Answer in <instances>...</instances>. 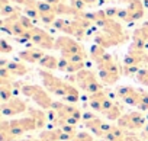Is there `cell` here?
<instances>
[{"label": "cell", "mask_w": 148, "mask_h": 141, "mask_svg": "<svg viewBox=\"0 0 148 141\" xmlns=\"http://www.w3.org/2000/svg\"><path fill=\"white\" fill-rule=\"evenodd\" d=\"M105 54H106V51H105L103 47H100V45H97V44H93V45H92V48H90V58L93 60L95 64L99 63V61L103 58Z\"/></svg>", "instance_id": "obj_25"}, {"label": "cell", "mask_w": 148, "mask_h": 141, "mask_svg": "<svg viewBox=\"0 0 148 141\" xmlns=\"http://www.w3.org/2000/svg\"><path fill=\"white\" fill-rule=\"evenodd\" d=\"M61 128H49V129H44L39 134V138L42 141H61Z\"/></svg>", "instance_id": "obj_20"}, {"label": "cell", "mask_w": 148, "mask_h": 141, "mask_svg": "<svg viewBox=\"0 0 148 141\" xmlns=\"http://www.w3.org/2000/svg\"><path fill=\"white\" fill-rule=\"evenodd\" d=\"M145 50H136L129 47L126 55L123 57V65H142L145 60Z\"/></svg>", "instance_id": "obj_10"}, {"label": "cell", "mask_w": 148, "mask_h": 141, "mask_svg": "<svg viewBox=\"0 0 148 141\" xmlns=\"http://www.w3.org/2000/svg\"><path fill=\"white\" fill-rule=\"evenodd\" d=\"M22 10L16 6H13L12 3L6 5V6H0V15H2V19H6V18H12L15 15H21Z\"/></svg>", "instance_id": "obj_24"}, {"label": "cell", "mask_w": 148, "mask_h": 141, "mask_svg": "<svg viewBox=\"0 0 148 141\" xmlns=\"http://www.w3.org/2000/svg\"><path fill=\"white\" fill-rule=\"evenodd\" d=\"M126 10L129 13L131 22H136V21L142 19L145 15V8H144L142 0H131L126 6Z\"/></svg>", "instance_id": "obj_12"}, {"label": "cell", "mask_w": 148, "mask_h": 141, "mask_svg": "<svg viewBox=\"0 0 148 141\" xmlns=\"http://www.w3.org/2000/svg\"><path fill=\"white\" fill-rule=\"evenodd\" d=\"M28 116H31L35 122H36V127L38 129L44 128L47 124H48V116H47V111L44 109H35V108H29L28 109Z\"/></svg>", "instance_id": "obj_16"}, {"label": "cell", "mask_w": 148, "mask_h": 141, "mask_svg": "<svg viewBox=\"0 0 148 141\" xmlns=\"http://www.w3.org/2000/svg\"><path fill=\"white\" fill-rule=\"evenodd\" d=\"M31 34H32L31 42H32L34 45H36L38 48H41V50H54V48H55V39H54L47 31H44V29L35 26V28L31 31Z\"/></svg>", "instance_id": "obj_6"}, {"label": "cell", "mask_w": 148, "mask_h": 141, "mask_svg": "<svg viewBox=\"0 0 148 141\" xmlns=\"http://www.w3.org/2000/svg\"><path fill=\"white\" fill-rule=\"evenodd\" d=\"M135 79H136V82H138L139 85H142V86H148V68L141 67V70L136 73Z\"/></svg>", "instance_id": "obj_28"}, {"label": "cell", "mask_w": 148, "mask_h": 141, "mask_svg": "<svg viewBox=\"0 0 148 141\" xmlns=\"http://www.w3.org/2000/svg\"><path fill=\"white\" fill-rule=\"evenodd\" d=\"M110 98V95L106 92V90H100V92H96V93H92L89 96V105L90 108L95 111V112H100L103 113V103L105 100Z\"/></svg>", "instance_id": "obj_13"}, {"label": "cell", "mask_w": 148, "mask_h": 141, "mask_svg": "<svg viewBox=\"0 0 148 141\" xmlns=\"http://www.w3.org/2000/svg\"><path fill=\"white\" fill-rule=\"evenodd\" d=\"M136 108H138V111H141V112H148V92H145V90L141 89Z\"/></svg>", "instance_id": "obj_27"}, {"label": "cell", "mask_w": 148, "mask_h": 141, "mask_svg": "<svg viewBox=\"0 0 148 141\" xmlns=\"http://www.w3.org/2000/svg\"><path fill=\"white\" fill-rule=\"evenodd\" d=\"M12 3H18V5H21V6H29V5H32V3H35L36 0H10Z\"/></svg>", "instance_id": "obj_37"}, {"label": "cell", "mask_w": 148, "mask_h": 141, "mask_svg": "<svg viewBox=\"0 0 148 141\" xmlns=\"http://www.w3.org/2000/svg\"><path fill=\"white\" fill-rule=\"evenodd\" d=\"M121 74H122V73L108 72V70H99V79L102 80V83H103V85H108V86L115 85V83L119 80Z\"/></svg>", "instance_id": "obj_19"}, {"label": "cell", "mask_w": 148, "mask_h": 141, "mask_svg": "<svg viewBox=\"0 0 148 141\" xmlns=\"http://www.w3.org/2000/svg\"><path fill=\"white\" fill-rule=\"evenodd\" d=\"M38 74H39V77H41V80H42L44 87H45L49 93H52V95H55V96H58V98H61V99H64V98L67 96V92H68V87H70V83H68V82H65V80H62V79L54 76L51 72H48V70H44V68L39 70Z\"/></svg>", "instance_id": "obj_2"}, {"label": "cell", "mask_w": 148, "mask_h": 141, "mask_svg": "<svg viewBox=\"0 0 148 141\" xmlns=\"http://www.w3.org/2000/svg\"><path fill=\"white\" fill-rule=\"evenodd\" d=\"M70 5H71V8H74V9L79 10V12H84V9L87 8V5L83 2V0H71Z\"/></svg>", "instance_id": "obj_33"}, {"label": "cell", "mask_w": 148, "mask_h": 141, "mask_svg": "<svg viewBox=\"0 0 148 141\" xmlns=\"http://www.w3.org/2000/svg\"><path fill=\"white\" fill-rule=\"evenodd\" d=\"M142 134H144V137H147V138H148V124L142 128Z\"/></svg>", "instance_id": "obj_40"}, {"label": "cell", "mask_w": 148, "mask_h": 141, "mask_svg": "<svg viewBox=\"0 0 148 141\" xmlns=\"http://www.w3.org/2000/svg\"><path fill=\"white\" fill-rule=\"evenodd\" d=\"M38 129L36 122L31 118V116H23V118H18V119H12L9 121V129L8 134H0V140L2 141H12L26 132L35 131Z\"/></svg>", "instance_id": "obj_1"}, {"label": "cell", "mask_w": 148, "mask_h": 141, "mask_svg": "<svg viewBox=\"0 0 148 141\" xmlns=\"http://www.w3.org/2000/svg\"><path fill=\"white\" fill-rule=\"evenodd\" d=\"M119 2H122V3H129L131 0H119Z\"/></svg>", "instance_id": "obj_43"}, {"label": "cell", "mask_w": 148, "mask_h": 141, "mask_svg": "<svg viewBox=\"0 0 148 141\" xmlns=\"http://www.w3.org/2000/svg\"><path fill=\"white\" fill-rule=\"evenodd\" d=\"M147 41H148V25L144 23L141 28L135 29V32L132 35V44H131V47L132 48H136V50H145Z\"/></svg>", "instance_id": "obj_11"}, {"label": "cell", "mask_w": 148, "mask_h": 141, "mask_svg": "<svg viewBox=\"0 0 148 141\" xmlns=\"http://www.w3.org/2000/svg\"><path fill=\"white\" fill-rule=\"evenodd\" d=\"M141 70V65H123L122 67V74L123 76H136V73Z\"/></svg>", "instance_id": "obj_29"}, {"label": "cell", "mask_w": 148, "mask_h": 141, "mask_svg": "<svg viewBox=\"0 0 148 141\" xmlns=\"http://www.w3.org/2000/svg\"><path fill=\"white\" fill-rule=\"evenodd\" d=\"M44 55H45L44 50H41L38 47H28L26 50L19 52V58L22 61H26L31 64H39V61L42 60Z\"/></svg>", "instance_id": "obj_9"}, {"label": "cell", "mask_w": 148, "mask_h": 141, "mask_svg": "<svg viewBox=\"0 0 148 141\" xmlns=\"http://www.w3.org/2000/svg\"><path fill=\"white\" fill-rule=\"evenodd\" d=\"M13 51V45L9 44L5 38L3 39H0V52L2 54H10Z\"/></svg>", "instance_id": "obj_31"}, {"label": "cell", "mask_w": 148, "mask_h": 141, "mask_svg": "<svg viewBox=\"0 0 148 141\" xmlns=\"http://www.w3.org/2000/svg\"><path fill=\"white\" fill-rule=\"evenodd\" d=\"M70 2H71V0H70Z\"/></svg>", "instance_id": "obj_45"}, {"label": "cell", "mask_w": 148, "mask_h": 141, "mask_svg": "<svg viewBox=\"0 0 148 141\" xmlns=\"http://www.w3.org/2000/svg\"><path fill=\"white\" fill-rule=\"evenodd\" d=\"M21 23L23 25V28L26 29V31H32L34 28H35V21H32L31 18H28L26 15H23L22 13V16H21Z\"/></svg>", "instance_id": "obj_30"}, {"label": "cell", "mask_w": 148, "mask_h": 141, "mask_svg": "<svg viewBox=\"0 0 148 141\" xmlns=\"http://www.w3.org/2000/svg\"><path fill=\"white\" fill-rule=\"evenodd\" d=\"M71 82H76L79 85V87L82 90L87 92L89 95L103 90V85L97 80L96 74L92 72V70H89V68H83L82 72L73 74Z\"/></svg>", "instance_id": "obj_4"}, {"label": "cell", "mask_w": 148, "mask_h": 141, "mask_svg": "<svg viewBox=\"0 0 148 141\" xmlns=\"http://www.w3.org/2000/svg\"><path fill=\"white\" fill-rule=\"evenodd\" d=\"M12 141H35V138H15Z\"/></svg>", "instance_id": "obj_39"}, {"label": "cell", "mask_w": 148, "mask_h": 141, "mask_svg": "<svg viewBox=\"0 0 148 141\" xmlns=\"http://www.w3.org/2000/svg\"><path fill=\"white\" fill-rule=\"evenodd\" d=\"M6 67L9 68V72L12 73L13 77H23V76H26L29 73V68L23 63H21V61H12V60H9V63H8Z\"/></svg>", "instance_id": "obj_17"}, {"label": "cell", "mask_w": 148, "mask_h": 141, "mask_svg": "<svg viewBox=\"0 0 148 141\" xmlns=\"http://www.w3.org/2000/svg\"><path fill=\"white\" fill-rule=\"evenodd\" d=\"M64 132H67V134H70V135H73V137H76V134H77V131H76V127L74 125H70V124H64L62 127H60Z\"/></svg>", "instance_id": "obj_35"}, {"label": "cell", "mask_w": 148, "mask_h": 141, "mask_svg": "<svg viewBox=\"0 0 148 141\" xmlns=\"http://www.w3.org/2000/svg\"><path fill=\"white\" fill-rule=\"evenodd\" d=\"M105 2H109V0H99V3H105Z\"/></svg>", "instance_id": "obj_44"}, {"label": "cell", "mask_w": 148, "mask_h": 141, "mask_svg": "<svg viewBox=\"0 0 148 141\" xmlns=\"http://www.w3.org/2000/svg\"><path fill=\"white\" fill-rule=\"evenodd\" d=\"M105 115H106V118H108L109 121H118V119L123 115L122 105H121V103H118V102H115V103L112 105V108H110Z\"/></svg>", "instance_id": "obj_23"}, {"label": "cell", "mask_w": 148, "mask_h": 141, "mask_svg": "<svg viewBox=\"0 0 148 141\" xmlns=\"http://www.w3.org/2000/svg\"><path fill=\"white\" fill-rule=\"evenodd\" d=\"M116 19L119 21H123V22H128L131 23V19H129V13L126 9H118V15H116Z\"/></svg>", "instance_id": "obj_34"}, {"label": "cell", "mask_w": 148, "mask_h": 141, "mask_svg": "<svg viewBox=\"0 0 148 141\" xmlns=\"http://www.w3.org/2000/svg\"><path fill=\"white\" fill-rule=\"evenodd\" d=\"M129 115H131V119L135 125V129H141L147 125V116L142 115L141 111H132V112H129Z\"/></svg>", "instance_id": "obj_21"}, {"label": "cell", "mask_w": 148, "mask_h": 141, "mask_svg": "<svg viewBox=\"0 0 148 141\" xmlns=\"http://www.w3.org/2000/svg\"><path fill=\"white\" fill-rule=\"evenodd\" d=\"M23 15H26L28 18H31L32 21H39V12H38V8H36V2L29 5V6H25L23 8Z\"/></svg>", "instance_id": "obj_26"}, {"label": "cell", "mask_w": 148, "mask_h": 141, "mask_svg": "<svg viewBox=\"0 0 148 141\" xmlns=\"http://www.w3.org/2000/svg\"><path fill=\"white\" fill-rule=\"evenodd\" d=\"M93 41H95V44H97V45L103 47L105 50H106V48H110V47H115V45H121V42H119L116 38H113V36H110V35L105 34L103 31H100V32L95 34Z\"/></svg>", "instance_id": "obj_14"}, {"label": "cell", "mask_w": 148, "mask_h": 141, "mask_svg": "<svg viewBox=\"0 0 148 141\" xmlns=\"http://www.w3.org/2000/svg\"><path fill=\"white\" fill-rule=\"evenodd\" d=\"M67 65H68V60L65 57H60L58 58V70H61V72H67Z\"/></svg>", "instance_id": "obj_36"}, {"label": "cell", "mask_w": 148, "mask_h": 141, "mask_svg": "<svg viewBox=\"0 0 148 141\" xmlns=\"http://www.w3.org/2000/svg\"><path fill=\"white\" fill-rule=\"evenodd\" d=\"M103 124H105V122H103L99 116H95V118L86 121V122H84V127H86L95 137L100 138V137L105 135V134H103Z\"/></svg>", "instance_id": "obj_15"}, {"label": "cell", "mask_w": 148, "mask_h": 141, "mask_svg": "<svg viewBox=\"0 0 148 141\" xmlns=\"http://www.w3.org/2000/svg\"><path fill=\"white\" fill-rule=\"evenodd\" d=\"M39 67L44 70H48V72H54V70H58V58L55 55H49L45 54L42 57V60L39 61Z\"/></svg>", "instance_id": "obj_18"}, {"label": "cell", "mask_w": 148, "mask_h": 141, "mask_svg": "<svg viewBox=\"0 0 148 141\" xmlns=\"http://www.w3.org/2000/svg\"><path fill=\"white\" fill-rule=\"evenodd\" d=\"M28 105L23 99L18 98V96H13L10 100L8 102H3L2 106H0V111H2V115L5 116H15V115H21L25 111H28Z\"/></svg>", "instance_id": "obj_7"}, {"label": "cell", "mask_w": 148, "mask_h": 141, "mask_svg": "<svg viewBox=\"0 0 148 141\" xmlns=\"http://www.w3.org/2000/svg\"><path fill=\"white\" fill-rule=\"evenodd\" d=\"M74 138H76L77 141H95V140H93V134H89V132H86V131L77 132Z\"/></svg>", "instance_id": "obj_32"}, {"label": "cell", "mask_w": 148, "mask_h": 141, "mask_svg": "<svg viewBox=\"0 0 148 141\" xmlns=\"http://www.w3.org/2000/svg\"><path fill=\"white\" fill-rule=\"evenodd\" d=\"M21 93L23 96L32 99L35 102V105H38L44 111H49L52 108L54 100L45 87H41L38 85H23L21 89Z\"/></svg>", "instance_id": "obj_3"}, {"label": "cell", "mask_w": 148, "mask_h": 141, "mask_svg": "<svg viewBox=\"0 0 148 141\" xmlns=\"http://www.w3.org/2000/svg\"><path fill=\"white\" fill-rule=\"evenodd\" d=\"M142 3H144V8L148 9V0H142Z\"/></svg>", "instance_id": "obj_42"}, {"label": "cell", "mask_w": 148, "mask_h": 141, "mask_svg": "<svg viewBox=\"0 0 148 141\" xmlns=\"http://www.w3.org/2000/svg\"><path fill=\"white\" fill-rule=\"evenodd\" d=\"M83 2H84L87 6H95V5H97V0H83Z\"/></svg>", "instance_id": "obj_38"}, {"label": "cell", "mask_w": 148, "mask_h": 141, "mask_svg": "<svg viewBox=\"0 0 148 141\" xmlns=\"http://www.w3.org/2000/svg\"><path fill=\"white\" fill-rule=\"evenodd\" d=\"M57 51H60L61 57H71V55H76V54H84L86 50L84 47L76 41L74 38H70L68 35H62V36H58L55 39V48Z\"/></svg>", "instance_id": "obj_5"}, {"label": "cell", "mask_w": 148, "mask_h": 141, "mask_svg": "<svg viewBox=\"0 0 148 141\" xmlns=\"http://www.w3.org/2000/svg\"><path fill=\"white\" fill-rule=\"evenodd\" d=\"M116 125H118L119 128H122L125 132H126V131H134V129H135V125H134V122H132V119H131L129 112H128V113H123V115L116 121Z\"/></svg>", "instance_id": "obj_22"}, {"label": "cell", "mask_w": 148, "mask_h": 141, "mask_svg": "<svg viewBox=\"0 0 148 141\" xmlns=\"http://www.w3.org/2000/svg\"><path fill=\"white\" fill-rule=\"evenodd\" d=\"M139 93H141V89H136L134 86H121L115 92L116 98L121 99L123 103H126L129 106H136L138 105Z\"/></svg>", "instance_id": "obj_8"}, {"label": "cell", "mask_w": 148, "mask_h": 141, "mask_svg": "<svg viewBox=\"0 0 148 141\" xmlns=\"http://www.w3.org/2000/svg\"><path fill=\"white\" fill-rule=\"evenodd\" d=\"M144 64H145V65H148V51H147V54H145V60H144Z\"/></svg>", "instance_id": "obj_41"}]
</instances>
